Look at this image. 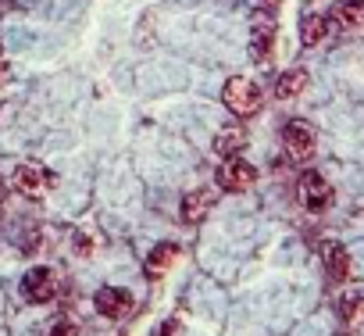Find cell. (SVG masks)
<instances>
[{
  "instance_id": "cell-14",
  "label": "cell",
  "mask_w": 364,
  "mask_h": 336,
  "mask_svg": "<svg viewBox=\"0 0 364 336\" xmlns=\"http://www.w3.org/2000/svg\"><path fill=\"white\" fill-rule=\"evenodd\" d=\"M304 90H307V72H304V68H289V72L275 83V97H279V100H296Z\"/></svg>"
},
{
  "instance_id": "cell-16",
  "label": "cell",
  "mask_w": 364,
  "mask_h": 336,
  "mask_svg": "<svg viewBox=\"0 0 364 336\" xmlns=\"http://www.w3.org/2000/svg\"><path fill=\"white\" fill-rule=\"evenodd\" d=\"M339 311H343V322L346 325H364V297H357V293L346 297Z\"/></svg>"
},
{
  "instance_id": "cell-2",
  "label": "cell",
  "mask_w": 364,
  "mask_h": 336,
  "mask_svg": "<svg viewBox=\"0 0 364 336\" xmlns=\"http://www.w3.org/2000/svg\"><path fill=\"white\" fill-rule=\"evenodd\" d=\"M254 179H257V168H254L247 157H240V154L225 157L222 168H218V187H222V190H232V194L254 187Z\"/></svg>"
},
{
  "instance_id": "cell-4",
  "label": "cell",
  "mask_w": 364,
  "mask_h": 336,
  "mask_svg": "<svg viewBox=\"0 0 364 336\" xmlns=\"http://www.w3.org/2000/svg\"><path fill=\"white\" fill-rule=\"evenodd\" d=\"M296 194H300V204L307 211H325L332 204V187L325 183V176L318 172H304L300 183H296Z\"/></svg>"
},
{
  "instance_id": "cell-12",
  "label": "cell",
  "mask_w": 364,
  "mask_h": 336,
  "mask_svg": "<svg viewBox=\"0 0 364 336\" xmlns=\"http://www.w3.org/2000/svg\"><path fill=\"white\" fill-rule=\"evenodd\" d=\"M250 51H254V58L257 61H264L268 54H272V43H275V22H272V15H261L257 22H254V36H250Z\"/></svg>"
},
{
  "instance_id": "cell-8",
  "label": "cell",
  "mask_w": 364,
  "mask_h": 336,
  "mask_svg": "<svg viewBox=\"0 0 364 336\" xmlns=\"http://www.w3.org/2000/svg\"><path fill=\"white\" fill-rule=\"evenodd\" d=\"M215 201H218V194H215V190H193V194H186V197H182V208H178L182 222H186V226L204 222V219L211 215Z\"/></svg>"
},
{
  "instance_id": "cell-11",
  "label": "cell",
  "mask_w": 364,
  "mask_h": 336,
  "mask_svg": "<svg viewBox=\"0 0 364 336\" xmlns=\"http://www.w3.org/2000/svg\"><path fill=\"white\" fill-rule=\"evenodd\" d=\"M175 261H178V247H175V243H157V247L146 254V265H143V268H146V279H161Z\"/></svg>"
},
{
  "instance_id": "cell-19",
  "label": "cell",
  "mask_w": 364,
  "mask_h": 336,
  "mask_svg": "<svg viewBox=\"0 0 364 336\" xmlns=\"http://www.w3.org/2000/svg\"><path fill=\"white\" fill-rule=\"evenodd\" d=\"M8 83V61H4V47H0V86Z\"/></svg>"
},
{
  "instance_id": "cell-21",
  "label": "cell",
  "mask_w": 364,
  "mask_h": 336,
  "mask_svg": "<svg viewBox=\"0 0 364 336\" xmlns=\"http://www.w3.org/2000/svg\"><path fill=\"white\" fill-rule=\"evenodd\" d=\"M257 4H264V8L272 11V8H279V0H257Z\"/></svg>"
},
{
  "instance_id": "cell-20",
  "label": "cell",
  "mask_w": 364,
  "mask_h": 336,
  "mask_svg": "<svg viewBox=\"0 0 364 336\" xmlns=\"http://www.w3.org/2000/svg\"><path fill=\"white\" fill-rule=\"evenodd\" d=\"M75 243H79V247H75V251H79V254H90V251H93V243H90V240H86V236H79V240H75Z\"/></svg>"
},
{
  "instance_id": "cell-3",
  "label": "cell",
  "mask_w": 364,
  "mask_h": 336,
  "mask_svg": "<svg viewBox=\"0 0 364 336\" xmlns=\"http://www.w3.org/2000/svg\"><path fill=\"white\" fill-rule=\"evenodd\" d=\"M11 187H15L18 194H26L29 201H40V197L47 194V187H50V176H47V168H43V164L29 161V164H18V168H15Z\"/></svg>"
},
{
  "instance_id": "cell-7",
  "label": "cell",
  "mask_w": 364,
  "mask_h": 336,
  "mask_svg": "<svg viewBox=\"0 0 364 336\" xmlns=\"http://www.w3.org/2000/svg\"><path fill=\"white\" fill-rule=\"evenodd\" d=\"M321 261H325V272H328L332 283H346V279L353 275L350 251H346L343 243H336V240H325V247H321Z\"/></svg>"
},
{
  "instance_id": "cell-6",
  "label": "cell",
  "mask_w": 364,
  "mask_h": 336,
  "mask_svg": "<svg viewBox=\"0 0 364 336\" xmlns=\"http://www.w3.org/2000/svg\"><path fill=\"white\" fill-rule=\"evenodd\" d=\"M282 143H286V150H289V157L293 161H307L311 154H314V147H318V140H314V129L307 125V122H289L286 129H282Z\"/></svg>"
},
{
  "instance_id": "cell-22",
  "label": "cell",
  "mask_w": 364,
  "mask_h": 336,
  "mask_svg": "<svg viewBox=\"0 0 364 336\" xmlns=\"http://www.w3.org/2000/svg\"><path fill=\"white\" fill-rule=\"evenodd\" d=\"M0 201H4V179H0Z\"/></svg>"
},
{
  "instance_id": "cell-10",
  "label": "cell",
  "mask_w": 364,
  "mask_h": 336,
  "mask_svg": "<svg viewBox=\"0 0 364 336\" xmlns=\"http://www.w3.org/2000/svg\"><path fill=\"white\" fill-rule=\"evenodd\" d=\"M22 293H26V300H33V304H47V300L54 297V272H50V268H33V272L26 275V283H22Z\"/></svg>"
},
{
  "instance_id": "cell-18",
  "label": "cell",
  "mask_w": 364,
  "mask_h": 336,
  "mask_svg": "<svg viewBox=\"0 0 364 336\" xmlns=\"http://www.w3.org/2000/svg\"><path fill=\"white\" fill-rule=\"evenodd\" d=\"M178 332V318H168V322H161V332L157 336H175Z\"/></svg>"
},
{
  "instance_id": "cell-13",
  "label": "cell",
  "mask_w": 364,
  "mask_h": 336,
  "mask_svg": "<svg viewBox=\"0 0 364 336\" xmlns=\"http://www.w3.org/2000/svg\"><path fill=\"white\" fill-rule=\"evenodd\" d=\"M328 29H332L328 15H304V22H300V43L304 47H318V43H325Z\"/></svg>"
},
{
  "instance_id": "cell-5",
  "label": "cell",
  "mask_w": 364,
  "mask_h": 336,
  "mask_svg": "<svg viewBox=\"0 0 364 336\" xmlns=\"http://www.w3.org/2000/svg\"><path fill=\"white\" fill-rule=\"evenodd\" d=\"M93 308H97V315L118 322V318H125V315L136 308V300H132V293L122 290V286H104V290L93 297Z\"/></svg>"
},
{
  "instance_id": "cell-1",
  "label": "cell",
  "mask_w": 364,
  "mask_h": 336,
  "mask_svg": "<svg viewBox=\"0 0 364 336\" xmlns=\"http://www.w3.org/2000/svg\"><path fill=\"white\" fill-rule=\"evenodd\" d=\"M222 100H225V107H229L236 118H250V115H257L261 104H264V100H261V86L250 83V79H243V75H232V79L225 83Z\"/></svg>"
},
{
  "instance_id": "cell-9",
  "label": "cell",
  "mask_w": 364,
  "mask_h": 336,
  "mask_svg": "<svg viewBox=\"0 0 364 336\" xmlns=\"http://www.w3.org/2000/svg\"><path fill=\"white\" fill-rule=\"evenodd\" d=\"M328 22L332 29H343V33H353V29H364V0H343L328 11Z\"/></svg>"
},
{
  "instance_id": "cell-15",
  "label": "cell",
  "mask_w": 364,
  "mask_h": 336,
  "mask_svg": "<svg viewBox=\"0 0 364 336\" xmlns=\"http://www.w3.org/2000/svg\"><path fill=\"white\" fill-rule=\"evenodd\" d=\"M243 140H247V136H243V129H236V125H232V129H225V132L215 140V150H218L222 157H232V154H240Z\"/></svg>"
},
{
  "instance_id": "cell-17",
  "label": "cell",
  "mask_w": 364,
  "mask_h": 336,
  "mask_svg": "<svg viewBox=\"0 0 364 336\" xmlns=\"http://www.w3.org/2000/svg\"><path fill=\"white\" fill-rule=\"evenodd\" d=\"M47 336H79V325L75 322H54L47 329Z\"/></svg>"
}]
</instances>
